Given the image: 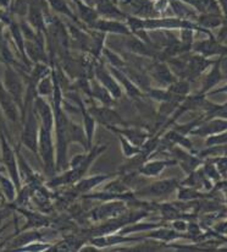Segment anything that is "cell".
<instances>
[{
  "label": "cell",
  "mask_w": 227,
  "mask_h": 252,
  "mask_svg": "<svg viewBox=\"0 0 227 252\" xmlns=\"http://www.w3.org/2000/svg\"><path fill=\"white\" fill-rule=\"evenodd\" d=\"M159 210H160L161 214H163V218L165 220H173V219L181 218L180 210L177 207H175V205L172 203H161L159 205Z\"/></svg>",
  "instance_id": "obj_36"
},
{
  "label": "cell",
  "mask_w": 227,
  "mask_h": 252,
  "mask_svg": "<svg viewBox=\"0 0 227 252\" xmlns=\"http://www.w3.org/2000/svg\"><path fill=\"white\" fill-rule=\"evenodd\" d=\"M15 211H16L17 213H21L22 216L25 217V219H26V223L24 224V226H22L20 230H17L15 234L24 230H29V229H39L49 226V219L45 216H43L42 213H38L36 211L28 210V208L26 207H16Z\"/></svg>",
  "instance_id": "obj_12"
},
{
  "label": "cell",
  "mask_w": 227,
  "mask_h": 252,
  "mask_svg": "<svg viewBox=\"0 0 227 252\" xmlns=\"http://www.w3.org/2000/svg\"><path fill=\"white\" fill-rule=\"evenodd\" d=\"M0 109H1L2 114L6 118L9 122L17 124V123H22V112L12 95L7 92L6 88L2 85L1 79H0Z\"/></svg>",
  "instance_id": "obj_5"
},
{
  "label": "cell",
  "mask_w": 227,
  "mask_h": 252,
  "mask_svg": "<svg viewBox=\"0 0 227 252\" xmlns=\"http://www.w3.org/2000/svg\"><path fill=\"white\" fill-rule=\"evenodd\" d=\"M171 228L175 229L176 231H180V233H182V231L185 233L188 229V223L182 220V218L173 219V220H171Z\"/></svg>",
  "instance_id": "obj_42"
},
{
  "label": "cell",
  "mask_w": 227,
  "mask_h": 252,
  "mask_svg": "<svg viewBox=\"0 0 227 252\" xmlns=\"http://www.w3.org/2000/svg\"><path fill=\"white\" fill-rule=\"evenodd\" d=\"M102 54L107 58V60H108V63L110 64V66L117 67V69H122V67L126 65L125 60H123L120 55L116 54V53H114L113 50H110L109 48L103 47Z\"/></svg>",
  "instance_id": "obj_37"
},
{
  "label": "cell",
  "mask_w": 227,
  "mask_h": 252,
  "mask_svg": "<svg viewBox=\"0 0 227 252\" xmlns=\"http://www.w3.org/2000/svg\"><path fill=\"white\" fill-rule=\"evenodd\" d=\"M177 197H178V200H180V201H183V202H188V201L197 200V198L205 197V195H203V193L199 192L197 189L188 188V186L181 185V188L178 186Z\"/></svg>",
  "instance_id": "obj_34"
},
{
  "label": "cell",
  "mask_w": 227,
  "mask_h": 252,
  "mask_svg": "<svg viewBox=\"0 0 227 252\" xmlns=\"http://www.w3.org/2000/svg\"><path fill=\"white\" fill-rule=\"evenodd\" d=\"M53 132H54V130L40 126L39 138H38V157L42 162L45 174L49 178H53L57 173V168H55V145Z\"/></svg>",
  "instance_id": "obj_1"
},
{
  "label": "cell",
  "mask_w": 227,
  "mask_h": 252,
  "mask_svg": "<svg viewBox=\"0 0 227 252\" xmlns=\"http://www.w3.org/2000/svg\"><path fill=\"white\" fill-rule=\"evenodd\" d=\"M177 164V160L175 158L171 159H155V160H147L138 168V173L144 176H158L165 170L166 168L172 167Z\"/></svg>",
  "instance_id": "obj_17"
},
{
  "label": "cell",
  "mask_w": 227,
  "mask_h": 252,
  "mask_svg": "<svg viewBox=\"0 0 227 252\" xmlns=\"http://www.w3.org/2000/svg\"><path fill=\"white\" fill-rule=\"evenodd\" d=\"M34 112H36L40 126L45 128L54 130V110L52 104L47 102V99L37 95L33 102Z\"/></svg>",
  "instance_id": "obj_10"
},
{
  "label": "cell",
  "mask_w": 227,
  "mask_h": 252,
  "mask_svg": "<svg viewBox=\"0 0 227 252\" xmlns=\"http://www.w3.org/2000/svg\"><path fill=\"white\" fill-rule=\"evenodd\" d=\"M26 17L27 22L34 30L47 33V17H45L42 5L38 0H31Z\"/></svg>",
  "instance_id": "obj_15"
},
{
  "label": "cell",
  "mask_w": 227,
  "mask_h": 252,
  "mask_svg": "<svg viewBox=\"0 0 227 252\" xmlns=\"http://www.w3.org/2000/svg\"><path fill=\"white\" fill-rule=\"evenodd\" d=\"M142 238H137V236H127V235H116V234H109V235H102V236H93V239H90L89 243L93 246L98 249L108 248V246H117L121 244H127V243H133V241H142Z\"/></svg>",
  "instance_id": "obj_14"
},
{
  "label": "cell",
  "mask_w": 227,
  "mask_h": 252,
  "mask_svg": "<svg viewBox=\"0 0 227 252\" xmlns=\"http://www.w3.org/2000/svg\"><path fill=\"white\" fill-rule=\"evenodd\" d=\"M1 81L4 87L7 90V92L12 95L15 102L17 103V105L21 109L22 115H24L27 86L25 85L24 79H22V71L17 67L11 66V65H5Z\"/></svg>",
  "instance_id": "obj_2"
},
{
  "label": "cell",
  "mask_w": 227,
  "mask_h": 252,
  "mask_svg": "<svg viewBox=\"0 0 227 252\" xmlns=\"http://www.w3.org/2000/svg\"><path fill=\"white\" fill-rule=\"evenodd\" d=\"M211 94H215V93H227V86L225 87L220 88V90H216V91H213V92H210Z\"/></svg>",
  "instance_id": "obj_46"
},
{
  "label": "cell",
  "mask_w": 227,
  "mask_h": 252,
  "mask_svg": "<svg viewBox=\"0 0 227 252\" xmlns=\"http://www.w3.org/2000/svg\"><path fill=\"white\" fill-rule=\"evenodd\" d=\"M113 175H107V174H102V175H94V176H88V178H85L83 176L82 179L77 181V183L74 184L75 191L77 193H89L92 192V190L97 186H99L100 184L104 183V181L109 180Z\"/></svg>",
  "instance_id": "obj_21"
},
{
  "label": "cell",
  "mask_w": 227,
  "mask_h": 252,
  "mask_svg": "<svg viewBox=\"0 0 227 252\" xmlns=\"http://www.w3.org/2000/svg\"><path fill=\"white\" fill-rule=\"evenodd\" d=\"M177 179H164L151 183L150 185L144 186L140 191H136L135 195L138 197H163V196L170 195L172 191L178 189Z\"/></svg>",
  "instance_id": "obj_4"
},
{
  "label": "cell",
  "mask_w": 227,
  "mask_h": 252,
  "mask_svg": "<svg viewBox=\"0 0 227 252\" xmlns=\"http://www.w3.org/2000/svg\"><path fill=\"white\" fill-rule=\"evenodd\" d=\"M0 189L6 202H14L17 195L16 185L11 180V178L9 175H5L1 170H0Z\"/></svg>",
  "instance_id": "obj_28"
},
{
  "label": "cell",
  "mask_w": 227,
  "mask_h": 252,
  "mask_svg": "<svg viewBox=\"0 0 227 252\" xmlns=\"http://www.w3.org/2000/svg\"><path fill=\"white\" fill-rule=\"evenodd\" d=\"M47 2L53 11H57V12H59V14L65 15V16L70 17L72 21H75L76 24L80 25L77 16H76L75 12L72 11L71 7L69 6V4H67L66 0H47Z\"/></svg>",
  "instance_id": "obj_30"
},
{
  "label": "cell",
  "mask_w": 227,
  "mask_h": 252,
  "mask_svg": "<svg viewBox=\"0 0 227 252\" xmlns=\"http://www.w3.org/2000/svg\"><path fill=\"white\" fill-rule=\"evenodd\" d=\"M220 65H221V58L214 62L213 67H211V70L209 71V74L206 75L205 79H204L203 85H201V92L200 93L205 94V93L209 92V91H210L214 86H216L219 82L221 81V80H223V74H221Z\"/></svg>",
  "instance_id": "obj_25"
},
{
  "label": "cell",
  "mask_w": 227,
  "mask_h": 252,
  "mask_svg": "<svg viewBox=\"0 0 227 252\" xmlns=\"http://www.w3.org/2000/svg\"><path fill=\"white\" fill-rule=\"evenodd\" d=\"M112 1L114 2V4H117V2L121 1V0H112ZM126 1H127V0H126Z\"/></svg>",
  "instance_id": "obj_48"
},
{
  "label": "cell",
  "mask_w": 227,
  "mask_h": 252,
  "mask_svg": "<svg viewBox=\"0 0 227 252\" xmlns=\"http://www.w3.org/2000/svg\"><path fill=\"white\" fill-rule=\"evenodd\" d=\"M213 163H215L216 168L220 171V174L223 176L227 175V157H220L216 158V159L213 160Z\"/></svg>",
  "instance_id": "obj_43"
},
{
  "label": "cell",
  "mask_w": 227,
  "mask_h": 252,
  "mask_svg": "<svg viewBox=\"0 0 227 252\" xmlns=\"http://www.w3.org/2000/svg\"><path fill=\"white\" fill-rule=\"evenodd\" d=\"M90 29L95 30L98 32H103V33H114V34H121V36H131L130 27L127 24L121 22V20H114V19H98L94 24L92 25Z\"/></svg>",
  "instance_id": "obj_8"
},
{
  "label": "cell",
  "mask_w": 227,
  "mask_h": 252,
  "mask_svg": "<svg viewBox=\"0 0 227 252\" xmlns=\"http://www.w3.org/2000/svg\"><path fill=\"white\" fill-rule=\"evenodd\" d=\"M67 137H69V142L80 143L81 146L85 148V151H89V145H88L87 136H85V127L78 124H75L74 122L70 120L69 127H67Z\"/></svg>",
  "instance_id": "obj_26"
},
{
  "label": "cell",
  "mask_w": 227,
  "mask_h": 252,
  "mask_svg": "<svg viewBox=\"0 0 227 252\" xmlns=\"http://www.w3.org/2000/svg\"><path fill=\"white\" fill-rule=\"evenodd\" d=\"M88 110H89V113L94 117V119L97 120V122H99L100 124L104 125L107 128L112 127V126L126 125V123L121 119V117L117 114V112L112 109L110 107H107V105H103V107L100 108L92 105L90 108H88Z\"/></svg>",
  "instance_id": "obj_7"
},
{
  "label": "cell",
  "mask_w": 227,
  "mask_h": 252,
  "mask_svg": "<svg viewBox=\"0 0 227 252\" xmlns=\"http://www.w3.org/2000/svg\"><path fill=\"white\" fill-rule=\"evenodd\" d=\"M224 131H227V119H221V118H218V119H206L204 122H201L200 124L191 130V135H197L201 136V137H206V136L215 135V133L224 132Z\"/></svg>",
  "instance_id": "obj_13"
},
{
  "label": "cell",
  "mask_w": 227,
  "mask_h": 252,
  "mask_svg": "<svg viewBox=\"0 0 227 252\" xmlns=\"http://www.w3.org/2000/svg\"><path fill=\"white\" fill-rule=\"evenodd\" d=\"M95 10L98 11L99 16H104L105 19L114 20H123L127 17V15L120 11L116 4H114L112 0H97L95 1Z\"/></svg>",
  "instance_id": "obj_22"
},
{
  "label": "cell",
  "mask_w": 227,
  "mask_h": 252,
  "mask_svg": "<svg viewBox=\"0 0 227 252\" xmlns=\"http://www.w3.org/2000/svg\"><path fill=\"white\" fill-rule=\"evenodd\" d=\"M192 49L198 53V54L204 55V57H210V55H221L223 57V55H227L226 45L221 44L214 37L196 43V44H193Z\"/></svg>",
  "instance_id": "obj_16"
},
{
  "label": "cell",
  "mask_w": 227,
  "mask_h": 252,
  "mask_svg": "<svg viewBox=\"0 0 227 252\" xmlns=\"http://www.w3.org/2000/svg\"><path fill=\"white\" fill-rule=\"evenodd\" d=\"M12 5V0H0V7L5 10H10L11 9Z\"/></svg>",
  "instance_id": "obj_44"
},
{
  "label": "cell",
  "mask_w": 227,
  "mask_h": 252,
  "mask_svg": "<svg viewBox=\"0 0 227 252\" xmlns=\"http://www.w3.org/2000/svg\"><path fill=\"white\" fill-rule=\"evenodd\" d=\"M52 250V245L47 243H42L40 240L32 241V243L27 244V245L22 246L16 251H27V252H39V251H48Z\"/></svg>",
  "instance_id": "obj_38"
},
{
  "label": "cell",
  "mask_w": 227,
  "mask_h": 252,
  "mask_svg": "<svg viewBox=\"0 0 227 252\" xmlns=\"http://www.w3.org/2000/svg\"><path fill=\"white\" fill-rule=\"evenodd\" d=\"M172 153L173 158L177 160V163H180L181 167L183 168V170L187 174L196 170V169L201 164L200 159H198L197 157H193V156H191L188 152L181 150V148H175V150L172 151Z\"/></svg>",
  "instance_id": "obj_23"
},
{
  "label": "cell",
  "mask_w": 227,
  "mask_h": 252,
  "mask_svg": "<svg viewBox=\"0 0 227 252\" xmlns=\"http://www.w3.org/2000/svg\"><path fill=\"white\" fill-rule=\"evenodd\" d=\"M181 43H182V47L185 48L186 52L192 49L193 47V30L189 29H183L181 30Z\"/></svg>",
  "instance_id": "obj_40"
},
{
  "label": "cell",
  "mask_w": 227,
  "mask_h": 252,
  "mask_svg": "<svg viewBox=\"0 0 227 252\" xmlns=\"http://www.w3.org/2000/svg\"><path fill=\"white\" fill-rule=\"evenodd\" d=\"M126 47L130 52L136 55H140V57L156 58L158 55V52L154 49V45L148 44L147 42L141 39L140 37L133 36V34H131V38L126 42Z\"/></svg>",
  "instance_id": "obj_20"
},
{
  "label": "cell",
  "mask_w": 227,
  "mask_h": 252,
  "mask_svg": "<svg viewBox=\"0 0 227 252\" xmlns=\"http://www.w3.org/2000/svg\"><path fill=\"white\" fill-rule=\"evenodd\" d=\"M90 97L94 98V99L99 100L103 105H110L114 104V97L110 94L109 91L104 87L97 79L90 80Z\"/></svg>",
  "instance_id": "obj_24"
},
{
  "label": "cell",
  "mask_w": 227,
  "mask_h": 252,
  "mask_svg": "<svg viewBox=\"0 0 227 252\" xmlns=\"http://www.w3.org/2000/svg\"><path fill=\"white\" fill-rule=\"evenodd\" d=\"M203 171H204V174H205V176H208V179H210V180L211 179L215 181L220 180V178H221L220 171H219L218 168L213 164V162H211V160L209 163H205V164H204Z\"/></svg>",
  "instance_id": "obj_41"
},
{
  "label": "cell",
  "mask_w": 227,
  "mask_h": 252,
  "mask_svg": "<svg viewBox=\"0 0 227 252\" xmlns=\"http://www.w3.org/2000/svg\"><path fill=\"white\" fill-rule=\"evenodd\" d=\"M117 136H118V141H120L121 150H122V155L125 156L127 159H131L132 157L135 158L137 157L138 155H141V152H142V147L136 146L135 143L128 141L125 136L120 135V133H117Z\"/></svg>",
  "instance_id": "obj_32"
},
{
  "label": "cell",
  "mask_w": 227,
  "mask_h": 252,
  "mask_svg": "<svg viewBox=\"0 0 227 252\" xmlns=\"http://www.w3.org/2000/svg\"><path fill=\"white\" fill-rule=\"evenodd\" d=\"M82 1H85V4H88V0H82Z\"/></svg>",
  "instance_id": "obj_49"
},
{
  "label": "cell",
  "mask_w": 227,
  "mask_h": 252,
  "mask_svg": "<svg viewBox=\"0 0 227 252\" xmlns=\"http://www.w3.org/2000/svg\"><path fill=\"white\" fill-rule=\"evenodd\" d=\"M0 156H1V162L5 170H6V174L11 178V180L16 185L17 191H19L22 186V180L19 170L17 153L15 152V150L10 145L9 140L1 130H0Z\"/></svg>",
  "instance_id": "obj_3"
},
{
  "label": "cell",
  "mask_w": 227,
  "mask_h": 252,
  "mask_svg": "<svg viewBox=\"0 0 227 252\" xmlns=\"http://www.w3.org/2000/svg\"><path fill=\"white\" fill-rule=\"evenodd\" d=\"M206 146H219V145H227V131L224 132L215 133V135H210L206 138Z\"/></svg>",
  "instance_id": "obj_39"
},
{
  "label": "cell",
  "mask_w": 227,
  "mask_h": 252,
  "mask_svg": "<svg viewBox=\"0 0 227 252\" xmlns=\"http://www.w3.org/2000/svg\"><path fill=\"white\" fill-rule=\"evenodd\" d=\"M150 76L158 82L159 85L164 86V87H168L172 82H175L177 80V76L173 74V71L171 70V67L169 66V64L166 62H155L153 63V65L149 69Z\"/></svg>",
  "instance_id": "obj_11"
},
{
  "label": "cell",
  "mask_w": 227,
  "mask_h": 252,
  "mask_svg": "<svg viewBox=\"0 0 227 252\" xmlns=\"http://www.w3.org/2000/svg\"><path fill=\"white\" fill-rule=\"evenodd\" d=\"M164 138H165L168 142H170L171 145H172V143H175V145L180 146V147H182V148H186V150H192V148H193V143H192L191 141L186 137L185 133L180 132V131L175 130V128L168 131V132L164 135Z\"/></svg>",
  "instance_id": "obj_29"
},
{
  "label": "cell",
  "mask_w": 227,
  "mask_h": 252,
  "mask_svg": "<svg viewBox=\"0 0 227 252\" xmlns=\"http://www.w3.org/2000/svg\"><path fill=\"white\" fill-rule=\"evenodd\" d=\"M53 92H54V80H53L52 74H50L38 81L36 86V93L39 97L48 98L52 97Z\"/></svg>",
  "instance_id": "obj_31"
},
{
  "label": "cell",
  "mask_w": 227,
  "mask_h": 252,
  "mask_svg": "<svg viewBox=\"0 0 227 252\" xmlns=\"http://www.w3.org/2000/svg\"><path fill=\"white\" fill-rule=\"evenodd\" d=\"M109 130L114 131L115 133H120V135L125 136L128 141H131L132 143H135L136 146H140L142 147L145 142H147L148 138L150 137V133L147 132L143 128H135V127H117V126H112L109 127Z\"/></svg>",
  "instance_id": "obj_19"
},
{
  "label": "cell",
  "mask_w": 227,
  "mask_h": 252,
  "mask_svg": "<svg viewBox=\"0 0 227 252\" xmlns=\"http://www.w3.org/2000/svg\"><path fill=\"white\" fill-rule=\"evenodd\" d=\"M6 228H7L6 225H2L1 228H0V236L2 235V233H4V231H5V229H6Z\"/></svg>",
  "instance_id": "obj_47"
},
{
  "label": "cell",
  "mask_w": 227,
  "mask_h": 252,
  "mask_svg": "<svg viewBox=\"0 0 227 252\" xmlns=\"http://www.w3.org/2000/svg\"><path fill=\"white\" fill-rule=\"evenodd\" d=\"M94 76L113 95L114 99H118L122 95V87L116 81L110 70H108L102 63L95 62L94 65Z\"/></svg>",
  "instance_id": "obj_6"
},
{
  "label": "cell",
  "mask_w": 227,
  "mask_h": 252,
  "mask_svg": "<svg viewBox=\"0 0 227 252\" xmlns=\"http://www.w3.org/2000/svg\"><path fill=\"white\" fill-rule=\"evenodd\" d=\"M109 69L110 71H112V74L114 75V77L116 79V81L120 84L121 87H123V90H125V92L127 93V95H130L131 98H138L144 95V93L142 92V90H141V88L138 87V86L136 85L135 82H133L132 80H131L130 77L122 71V70L114 66H110Z\"/></svg>",
  "instance_id": "obj_18"
},
{
  "label": "cell",
  "mask_w": 227,
  "mask_h": 252,
  "mask_svg": "<svg viewBox=\"0 0 227 252\" xmlns=\"http://www.w3.org/2000/svg\"><path fill=\"white\" fill-rule=\"evenodd\" d=\"M163 225V223H133L131 225H128L127 228L122 229L121 234L123 235H127L131 233H138V231H148L153 230V229L159 228V226Z\"/></svg>",
  "instance_id": "obj_35"
},
{
  "label": "cell",
  "mask_w": 227,
  "mask_h": 252,
  "mask_svg": "<svg viewBox=\"0 0 227 252\" xmlns=\"http://www.w3.org/2000/svg\"><path fill=\"white\" fill-rule=\"evenodd\" d=\"M126 205L123 200L107 201V203L99 206L92 212V218L94 220H103V219L116 218L125 213Z\"/></svg>",
  "instance_id": "obj_9"
},
{
  "label": "cell",
  "mask_w": 227,
  "mask_h": 252,
  "mask_svg": "<svg viewBox=\"0 0 227 252\" xmlns=\"http://www.w3.org/2000/svg\"><path fill=\"white\" fill-rule=\"evenodd\" d=\"M4 27H5V24L0 20V39L4 38Z\"/></svg>",
  "instance_id": "obj_45"
},
{
  "label": "cell",
  "mask_w": 227,
  "mask_h": 252,
  "mask_svg": "<svg viewBox=\"0 0 227 252\" xmlns=\"http://www.w3.org/2000/svg\"><path fill=\"white\" fill-rule=\"evenodd\" d=\"M199 26L203 29H215L223 24L220 14H203L198 19Z\"/></svg>",
  "instance_id": "obj_33"
},
{
  "label": "cell",
  "mask_w": 227,
  "mask_h": 252,
  "mask_svg": "<svg viewBox=\"0 0 227 252\" xmlns=\"http://www.w3.org/2000/svg\"><path fill=\"white\" fill-rule=\"evenodd\" d=\"M145 238H150V239H156V240L160 241H165V243H170V241L176 240V239L180 238H187V236H183L182 233L180 231H176L175 229L172 228H159L153 229V231H149V233L145 235Z\"/></svg>",
  "instance_id": "obj_27"
}]
</instances>
